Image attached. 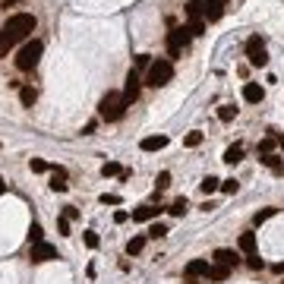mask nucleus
<instances>
[{
  "label": "nucleus",
  "mask_w": 284,
  "mask_h": 284,
  "mask_svg": "<svg viewBox=\"0 0 284 284\" xmlns=\"http://www.w3.org/2000/svg\"><path fill=\"white\" fill-rule=\"evenodd\" d=\"M29 168H32V174H45V170H51V165H48V161H41V158H32Z\"/></svg>",
  "instance_id": "obj_29"
},
{
  "label": "nucleus",
  "mask_w": 284,
  "mask_h": 284,
  "mask_svg": "<svg viewBox=\"0 0 284 284\" xmlns=\"http://www.w3.org/2000/svg\"><path fill=\"white\" fill-rule=\"evenodd\" d=\"M246 57H249V63H253L256 70H262V66H269V51H265V41H262L259 35L246 38Z\"/></svg>",
  "instance_id": "obj_5"
},
{
  "label": "nucleus",
  "mask_w": 284,
  "mask_h": 284,
  "mask_svg": "<svg viewBox=\"0 0 284 284\" xmlns=\"http://www.w3.org/2000/svg\"><path fill=\"white\" fill-rule=\"evenodd\" d=\"M275 212H278V209H262V212H256V215H253V225H256V227H259V225H265V221H269Z\"/></svg>",
  "instance_id": "obj_26"
},
{
  "label": "nucleus",
  "mask_w": 284,
  "mask_h": 284,
  "mask_svg": "<svg viewBox=\"0 0 284 284\" xmlns=\"http://www.w3.org/2000/svg\"><path fill=\"white\" fill-rule=\"evenodd\" d=\"M45 240V230H41V225H32L29 227V243H41Z\"/></svg>",
  "instance_id": "obj_30"
},
{
  "label": "nucleus",
  "mask_w": 284,
  "mask_h": 284,
  "mask_svg": "<svg viewBox=\"0 0 284 284\" xmlns=\"http://www.w3.org/2000/svg\"><path fill=\"white\" fill-rule=\"evenodd\" d=\"M209 269H212V262L209 259H193L186 265V278H209Z\"/></svg>",
  "instance_id": "obj_11"
},
{
  "label": "nucleus",
  "mask_w": 284,
  "mask_h": 284,
  "mask_svg": "<svg viewBox=\"0 0 284 284\" xmlns=\"http://www.w3.org/2000/svg\"><path fill=\"white\" fill-rule=\"evenodd\" d=\"M29 259L32 262H51V259H60V253H57V246H51V243H32V249H29Z\"/></svg>",
  "instance_id": "obj_8"
},
{
  "label": "nucleus",
  "mask_w": 284,
  "mask_h": 284,
  "mask_svg": "<svg viewBox=\"0 0 284 284\" xmlns=\"http://www.w3.org/2000/svg\"><path fill=\"white\" fill-rule=\"evenodd\" d=\"M202 139H205L202 130H193V133H186V136H183V145H186V149H199Z\"/></svg>",
  "instance_id": "obj_23"
},
{
  "label": "nucleus",
  "mask_w": 284,
  "mask_h": 284,
  "mask_svg": "<svg viewBox=\"0 0 284 284\" xmlns=\"http://www.w3.org/2000/svg\"><path fill=\"white\" fill-rule=\"evenodd\" d=\"M275 145H278V136H269V139H262V142H259V152H262V155H272Z\"/></svg>",
  "instance_id": "obj_32"
},
{
  "label": "nucleus",
  "mask_w": 284,
  "mask_h": 284,
  "mask_svg": "<svg viewBox=\"0 0 284 284\" xmlns=\"http://www.w3.org/2000/svg\"><path fill=\"white\" fill-rule=\"evenodd\" d=\"M126 218H130V215H126V212H114V221H117V225H123Z\"/></svg>",
  "instance_id": "obj_44"
},
{
  "label": "nucleus",
  "mask_w": 284,
  "mask_h": 284,
  "mask_svg": "<svg viewBox=\"0 0 284 284\" xmlns=\"http://www.w3.org/2000/svg\"><path fill=\"white\" fill-rule=\"evenodd\" d=\"M230 278V269H225V265H215L212 262V269H209V281H227Z\"/></svg>",
  "instance_id": "obj_20"
},
{
  "label": "nucleus",
  "mask_w": 284,
  "mask_h": 284,
  "mask_svg": "<svg viewBox=\"0 0 284 284\" xmlns=\"http://www.w3.org/2000/svg\"><path fill=\"white\" fill-rule=\"evenodd\" d=\"M10 48H13V38L6 35V32H0V60L6 57V51H10Z\"/></svg>",
  "instance_id": "obj_31"
},
{
  "label": "nucleus",
  "mask_w": 284,
  "mask_h": 284,
  "mask_svg": "<svg viewBox=\"0 0 284 284\" xmlns=\"http://www.w3.org/2000/svg\"><path fill=\"white\" fill-rule=\"evenodd\" d=\"M145 234H149L152 240H161V237H168V225L165 221H152V227L145 230Z\"/></svg>",
  "instance_id": "obj_22"
},
{
  "label": "nucleus",
  "mask_w": 284,
  "mask_h": 284,
  "mask_svg": "<svg viewBox=\"0 0 284 284\" xmlns=\"http://www.w3.org/2000/svg\"><path fill=\"white\" fill-rule=\"evenodd\" d=\"M57 230H60V234H63V237H70V221H66L63 215H60V218H57Z\"/></svg>",
  "instance_id": "obj_38"
},
{
  "label": "nucleus",
  "mask_w": 284,
  "mask_h": 284,
  "mask_svg": "<svg viewBox=\"0 0 284 284\" xmlns=\"http://www.w3.org/2000/svg\"><path fill=\"white\" fill-rule=\"evenodd\" d=\"M246 265H249V269H253V272H259V269H265V262L259 259V253H253V256H246Z\"/></svg>",
  "instance_id": "obj_35"
},
{
  "label": "nucleus",
  "mask_w": 284,
  "mask_h": 284,
  "mask_svg": "<svg viewBox=\"0 0 284 284\" xmlns=\"http://www.w3.org/2000/svg\"><path fill=\"white\" fill-rule=\"evenodd\" d=\"M183 13L189 16V22H196V19H205V13H202V0H186Z\"/></svg>",
  "instance_id": "obj_15"
},
{
  "label": "nucleus",
  "mask_w": 284,
  "mask_h": 284,
  "mask_svg": "<svg viewBox=\"0 0 284 284\" xmlns=\"http://www.w3.org/2000/svg\"><path fill=\"white\" fill-rule=\"evenodd\" d=\"M98 202H101V205H120V196H114V193H105Z\"/></svg>",
  "instance_id": "obj_39"
},
{
  "label": "nucleus",
  "mask_w": 284,
  "mask_h": 284,
  "mask_svg": "<svg viewBox=\"0 0 284 284\" xmlns=\"http://www.w3.org/2000/svg\"><path fill=\"white\" fill-rule=\"evenodd\" d=\"M170 79H174V63H170L168 57L152 60L149 73H145V85H152V89H161V85H168Z\"/></svg>",
  "instance_id": "obj_2"
},
{
  "label": "nucleus",
  "mask_w": 284,
  "mask_h": 284,
  "mask_svg": "<svg viewBox=\"0 0 284 284\" xmlns=\"http://www.w3.org/2000/svg\"><path fill=\"white\" fill-rule=\"evenodd\" d=\"M168 145V136H145V139L139 142V149L142 152H161Z\"/></svg>",
  "instance_id": "obj_13"
},
{
  "label": "nucleus",
  "mask_w": 284,
  "mask_h": 284,
  "mask_svg": "<svg viewBox=\"0 0 284 284\" xmlns=\"http://www.w3.org/2000/svg\"><path fill=\"white\" fill-rule=\"evenodd\" d=\"M155 186H158V189H168V186H170V170H161V174L155 177Z\"/></svg>",
  "instance_id": "obj_34"
},
{
  "label": "nucleus",
  "mask_w": 284,
  "mask_h": 284,
  "mask_svg": "<svg viewBox=\"0 0 284 284\" xmlns=\"http://www.w3.org/2000/svg\"><path fill=\"white\" fill-rule=\"evenodd\" d=\"M186 205H189V202H186V196H180V199L170 202V209H168V212H170V215H183V212H186Z\"/></svg>",
  "instance_id": "obj_27"
},
{
  "label": "nucleus",
  "mask_w": 284,
  "mask_h": 284,
  "mask_svg": "<svg viewBox=\"0 0 284 284\" xmlns=\"http://www.w3.org/2000/svg\"><path fill=\"white\" fill-rule=\"evenodd\" d=\"M123 111H126L123 95H120V92H108L105 98H101V105H98V117L108 120V123H114V120L123 117Z\"/></svg>",
  "instance_id": "obj_3"
},
{
  "label": "nucleus",
  "mask_w": 284,
  "mask_h": 284,
  "mask_svg": "<svg viewBox=\"0 0 284 284\" xmlns=\"http://www.w3.org/2000/svg\"><path fill=\"white\" fill-rule=\"evenodd\" d=\"M221 161H225V165H240V161H243V145H240V142H237V145H230Z\"/></svg>",
  "instance_id": "obj_17"
},
{
  "label": "nucleus",
  "mask_w": 284,
  "mask_h": 284,
  "mask_svg": "<svg viewBox=\"0 0 284 284\" xmlns=\"http://www.w3.org/2000/svg\"><path fill=\"white\" fill-rule=\"evenodd\" d=\"M51 189L54 193H66V180H51Z\"/></svg>",
  "instance_id": "obj_42"
},
{
  "label": "nucleus",
  "mask_w": 284,
  "mask_h": 284,
  "mask_svg": "<svg viewBox=\"0 0 284 284\" xmlns=\"http://www.w3.org/2000/svg\"><path fill=\"white\" fill-rule=\"evenodd\" d=\"M35 101H38V92L32 89V85H22V89H19V105L22 108H32Z\"/></svg>",
  "instance_id": "obj_18"
},
{
  "label": "nucleus",
  "mask_w": 284,
  "mask_h": 284,
  "mask_svg": "<svg viewBox=\"0 0 284 284\" xmlns=\"http://www.w3.org/2000/svg\"><path fill=\"white\" fill-rule=\"evenodd\" d=\"M41 51H45V45L41 41H25V45L19 48V54H16V66H19L22 73H29V70H35L38 66V60H41Z\"/></svg>",
  "instance_id": "obj_4"
},
{
  "label": "nucleus",
  "mask_w": 284,
  "mask_h": 284,
  "mask_svg": "<svg viewBox=\"0 0 284 284\" xmlns=\"http://www.w3.org/2000/svg\"><path fill=\"white\" fill-rule=\"evenodd\" d=\"M225 3H227V0H202L205 22H218L221 16H225Z\"/></svg>",
  "instance_id": "obj_9"
},
{
  "label": "nucleus",
  "mask_w": 284,
  "mask_h": 284,
  "mask_svg": "<svg viewBox=\"0 0 284 284\" xmlns=\"http://www.w3.org/2000/svg\"><path fill=\"white\" fill-rule=\"evenodd\" d=\"M101 174L114 177V174H120V165H117V161H105V165H101Z\"/></svg>",
  "instance_id": "obj_33"
},
{
  "label": "nucleus",
  "mask_w": 284,
  "mask_h": 284,
  "mask_svg": "<svg viewBox=\"0 0 284 284\" xmlns=\"http://www.w3.org/2000/svg\"><path fill=\"white\" fill-rule=\"evenodd\" d=\"M51 180H66V170L54 165V168H51Z\"/></svg>",
  "instance_id": "obj_41"
},
{
  "label": "nucleus",
  "mask_w": 284,
  "mask_h": 284,
  "mask_svg": "<svg viewBox=\"0 0 284 284\" xmlns=\"http://www.w3.org/2000/svg\"><path fill=\"white\" fill-rule=\"evenodd\" d=\"M237 243H240V249H243L246 256H253V253H256V234H253V230H243Z\"/></svg>",
  "instance_id": "obj_16"
},
{
  "label": "nucleus",
  "mask_w": 284,
  "mask_h": 284,
  "mask_svg": "<svg viewBox=\"0 0 284 284\" xmlns=\"http://www.w3.org/2000/svg\"><path fill=\"white\" fill-rule=\"evenodd\" d=\"M92 133H95V120H92V123H85V126H82V136H92Z\"/></svg>",
  "instance_id": "obj_45"
},
{
  "label": "nucleus",
  "mask_w": 284,
  "mask_h": 284,
  "mask_svg": "<svg viewBox=\"0 0 284 284\" xmlns=\"http://www.w3.org/2000/svg\"><path fill=\"white\" fill-rule=\"evenodd\" d=\"M136 66H152V57L149 54H139V57H136Z\"/></svg>",
  "instance_id": "obj_43"
},
{
  "label": "nucleus",
  "mask_w": 284,
  "mask_h": 284,
  "mask_svg": "<svg viewBox=\"0 0 284 284\" xmlns=\"http://www.w3.org/2000/svg\"><path fill=\"white\" fill-rule=\"evenodd\" d=\"M189 38H193V35H189L186 25H177V29H170V32H168V54H170V60L183 54V48L189 45Z\"/></svg>",
  "instance_id": "obj_6"
},
{
  "label": "nucleus",
  "mask_w": 284,
  "mask_h": 284,
  "mask_svg": "<svg viewBox=\"0 0 284 284\" xmlns=\"http://www.w3.org/2000/svg\"><path fill=\"white\" fill-rule=\"evenodd\" d=\"M262 165H265V168H272L275 174H284V161L278 158V155H262Z\"/></svg>",
  "instance_id": "obj_21"
},
{
  "label": "nucleus",
  "mask_w": 284,
  "mask_h": 284,
  "mask_svg": "<svg viewBox=\"0 0 284 284\" xmlns=\"http://www.w3.org/2000/svg\"><path fill=\"white\" fill-rule=\"evenodd\" d=\"M145 249V237L139 234V237H133V240H126V256H139Z\"/></svg>",
  "instance_id": "obj_19"
},
{
  "label": "nucleus",
  "mask_w": 284,
  "mask_h": 284,
  "mask_svg": "<svg viewBox=\"0 0 284 284\" xmlns=\"http://www.w3.org/2000/svg\"><path fill=\"white\" fill-rule=\"evenodd\" d=\"M139 89H142V79H139V73H136V70H130V73H126V85H123V92H120V95H123V105H126V108H130L133 101L139 98Z\"/></svg>",
  "instance_id": "obj_7"
},
{
  "label": "nucleus",
  "mask_w": 284,
  "mask_h": 284,
  "mask_svg": "<svg viewBox=\"0 0 284 284\" xmlns=\"http://www.w3.org/2000/svg\"><path fill=\"white\" fill-rule=\"evenodd\" d=\"M234 117H237V108L234 105H221L218 108V120H221V123H230Z\"/></svg>",
  "instance_id": "obj_25"
},
{
  "label": "nucleus",
  "mask_w": 284,
  "mask_h": 284,
  "mask_svg": "<svg viewBox=\"0 0 284 284\" xmlns=\"http://www.w3.org/2000/svg\"><path fill=\"white\" fill-rule=\"evenodd\" d=\"M63 218H66V221H76V218H79V209H76V205H66V209H63Z\"/></svg>",
  "instance_id": "obj_40"
},
{
  "label": "nucleus",
  "mask_w": 284,
  "mask_h": 284,
  "mask_svg": "<svg viewBox=\"0 0 284 284\" xmlns=\"http://www.w3.org/2000/svg\"><path fill=\"white\" fill-rule=\"evenodd\" d=\"M212 262H215V265H225V269H237L240 256L234 253V249H225V246H221V249H215V253H212Z\"/></svg>",
  "instance_id": "obj_10"
},
{
  "label": "nucleus",
  "mask_w": 284,
  "mask_h": 284,
  "mask_svg": "<svg viewBox=\"0 0 284 284\" xmlns=\"http://www.w3.org/2000/svg\"><path fill=\"white\" fill-rule=\"evenodd\" d=\"M35 25H38V19H35L32 13H13L10 19H6L3 32H6L13 41H29V35L35 32Z\"/></svg>",
  "instance_id": "obj_1"
},
{
  "label": "nucleus",
  "mask_w": 284,
  "mask_h": 284,
  "mask_svg": "<svg viewBox=\"0 0 284 284\" xmlns=\"http://www.w3.org/2000/svg\"><path fill=\"white\" fill-rule=\"evenodd\" d=\"M161 215V209H155V205H142V209L133 212V221H155Z\"/></svg>",
  "instance_id": "obj_14"
},
{
  "label": "nucleus",
  "mask_w": 284,
  "mask_h": 284,
  "mask_svg": "<svg viewBox=\"0 0 284 284\" xmlns=\"http://www.w3.org/2000/svg\"><path fill=\"white\" fill-rule=\"evenodd\" d=\"M186 29H189V35H202V32H205V19H196V22H189Z\"/></svg>",
  "instance_id": "obj_36"
},
{
  "label": "nucleus",
  "mask_w": 284,
  "mask_h": 284,
  "mask_svg": "<svg viewBox=\"0 0 284 284\" xmlns=\"http://www.w3.org/2000/svg\"><path fill=\"white\" fill-rule=\"evenodd\" d=\"M237 189H240V183H237V180H234V177H227V180H221V193H227V196H234V193H237Z\"/></svg>",
  "instance_id": "obj_28"
},
{
  "label": "nucleus",
  "mask_w": 284,
  "mask_h": 284,
  "mask_svg": "<svg viewBox=\"0 0 284 284\" xmlns=\"http://www.w3.org/2000/svg\"><path fill=\"white\" fill-rule=\"evenodd\" d=\"M265 98V89L259 82H246L243 85V101H249V105H259V101Z\"/></svg>",
  "instance_id": "obj_12"
},
{
  "label": "nucleus",
  "mask_w": 284,
  "mask_h": 284,
  "mask_svg": "<svg viewBox=\"0 0 284 284\" xmlns=\"http://www.w3.org/2000/svg\"><path fill=\"white\" fill-rule=\"evenodd\" d=\"M98 243H101L98 234H95V230H85V246H89V249H98Z\"/></svg>",
  "instance_id": "obj_37"
},
{
  "label": "nucleus",
  "mask_w": 284,
  "mask_h": 284,
  "mask_svg": "<svg viewBox=\"0 0 284 284\" xmlns=\"http://www.w3.org/2000/svg\"><path fill=\"white\" fill-rule=\"evenodd\" d=\"M199 189H202V193H205V196H209V193H218V189H221V180H218V177H212V174H209V177H205V180H202V183H199Z\"/></svg>",
  "instance_id": "obj_24"
},
{
  "label": "nucleus",
  "mask_w": 284,
  "mask_h": 284,
  "mask_svg": "<svg viewBox=\"0 0 284 284\" xmlns=\"http://www.w3.org/2000/svg\"><path fill=\"white\" fill-rule=\"evenodd\" d=\"M3 189H6V186H3V183H0V193H3Z\"/></svg>",
  "instance_id": "obj_47"
},
{
  "label": "nucleus",
  "mask_w": 284,
  "mask_h": 284,
  "mask_svg": "<svg viewBox=\"0 0 284 284\" xmlns=\"http://www.w3.org/2000/svg\"><path fill=\"white\" fill-rule=\"evenodd\" d=\"M272 272H275V275H284V262H275V265H272Z\"/></svg>",
  "instance_id": "obj_46"
}]
</instances>
